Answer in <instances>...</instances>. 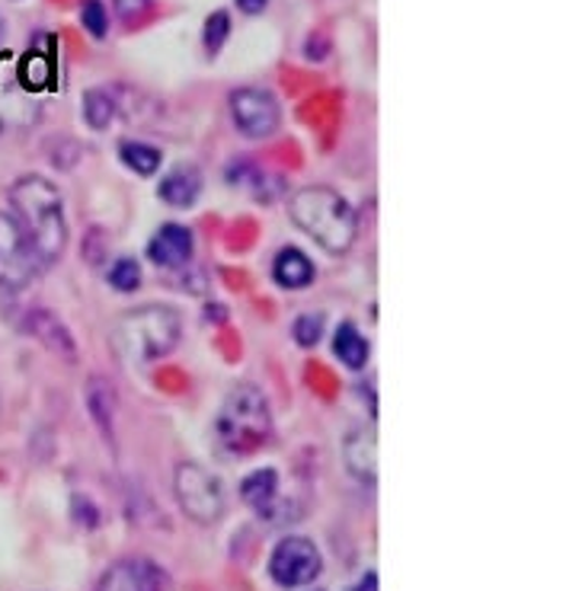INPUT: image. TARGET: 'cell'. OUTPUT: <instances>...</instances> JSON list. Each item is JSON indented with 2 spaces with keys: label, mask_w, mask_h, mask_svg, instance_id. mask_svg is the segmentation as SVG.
I'll return each mask as SVG.
<instances>
[{
  "label": "cell",
  "mask_w": 582,
  "mask_h": 591,
  "mask_svg": "<svg viewBox=\"0 0 582 591\" xmlns=\"http://www.w3.org/2000/svg\"><path fill=\"white\" fill-rule=\"evenodd\" d=\"M10 205L16 224L42 265L58 262L68 247V224L61 192L45 177H23L10 189Z\"/></svg>",
  "instance_id": "6da1fadb"
},
{
  "label": "cell",
  "mask_w": 582,
  "mask_h": 591,
  "mask_svg": "<svg viewBox=\"0 0 582 591\" xmlns=\"http://www.w3.org/2000/svg\"><path fill=\"white\" fill-rule=\"evenodd\" d=\"M289 212L294 224L327 253H346L359 234V218L352 205L327 185H307L298 195H291Z\"/></svg>",
  "instance_id": "7a4b0ae2"
},
{
  "label": "cell",
  "mask_w": 582,
  "mask_h": 591,
  "mask_svg": "<svg viewBox=\"0 0 582 591\" xmlns=\"http://www.w3.org/2000/svg\"><path fill=\"white\" fill-rule=\"evenodd\" d=\"M272 439V412L254 384H240L227 394L215 419V442L227 457H250Z\"/></svg>",
  "instance_id": "3957f363"
},
{
  "label": "cell",
  "mask_w": 582,
  "mask_h": 591,
  "mask_svg": "<svg viewBox=\"0 0 582 591\" xmlns=\"http://www.w3.org/2000/svg\"><path fill=\"white\" fill-rule=\"evenodd\" d=\"M119 336H122V345H125L135 359H142V362L170 355L182 336L180 310H174V307H167V304L135 307V310L122 314Z\"/></svg>",
  "instance_id": "277c9868"
},
{
  "label": "cell",
  "mask_w": 582,
  "mask_h": 591,
  "mask_svg": "<svg viewBox=\"0 0 582 591\" xmlns=\"http://www.w3.org/2000/svg\"><path fill=\"white\" fill-rule=\"evenodd\" d=\"M177 502H180L182 515L192 518L195 524H215L224 515V489L219 477H212L202 464H180L177 477Z\"/></svg>",
  "instance_id": "5b68a950"
},
{
  "label": "cell",
  "mask_w": 582,
  "mask_h": 591,
  "mask_svg": "<svg viewBox=\"0 0 582 591\" xmlns=\"http://www.w3.org/2000/svg\"><path fill=\"white\" fill-rule=\"evenodd\" d=\"M227 110H231L237 132L244 138H254V141L272 138L282 125L279 100L262 87H237L227 100Z\"/></svg>",
  "instance_id": "8992f818"
},
{
  "label": "cell",
  "mask_w": 582,
  "mask_h": 591,
  "mask_svg": "<svg viewBox=\"0 0 582 591\" xmlns=\"http://www.w3.org/2000/svg\"><path fill=\"white\" fill-rule=\"evenodd\" d=\"M324 569V559L314 541L307 537H286L269 556V579L279 589H301L314 582Z\"/></svg>",
  "instance_id": "52a82bcc"
},
{
  "label": "cell",
  "mask_w": 582,
  "mask_h": 591,
  "mask_svg": "<svg viewBox=\"0 0 582 591\" xmlns=\"http://www.w3.org/2000/svg\"><path fill=\"white\" fill-rule=\"evenodd\" d=\"M38 265L42 262L30 250L16 218L0 212V288H7V292L26 288L36 279Z\"/></svg>",
  "instance_id": "ba28073f"
},
{
  "label": "cell",
  "mask_w": 582,
  "mask_h": 591,
  "mask_svg": "<svg viewBox=\"0 0 582 591\" xmlns=\"http://www.w3.org/2000/svg\"><path fill=\"white\" fill-rule=\"evenodd\" d=\"M97 591H170V576L150 559H119L103 572Z\"/></svg>",
  "instance_id": "9c48e42d"
},
{
  "label": "cell",
  "mask_w": 582,
  "mask_h": 591,
  "mask_svg": "<svg viewBox=\"0 0 582 591\" xmlns=\"http://www.w3.org/2000/svg\"><path fill=\"white\" fill-rule=\"evenodd\" d=\"M343 461L356 480L374 482L378 480V435L374 429H356L343 442Z\"/></svg>",
  "instance_id": "30bf717a"
},
{
  "label": "cell",
  "mask_w": 582,
  "mask_h": 591,
  "mask_svg": "<svg viewBox=\"0 0 582 591\" xmlns=\"http://www.w3.org/2000/svg\"><path fill=\"white\" fill-rule=\"evenodd\" d=\"M240 496H244V502H247L254 512L269 518V521L286 515V512H282V499H279V470H272V467L256 470V474H250L247 480L240 482Z\"/></svg>",
  "instance_id": "8fae6325"
},
{
  "label": "cell",
  "mask_w": 582,
  "mask_h": 591,
  "mask_svg": "<svg viewBox=\"0 0 582 591\" xmlns=\"http://www.w3.org/2000/svg\"><path fill=\"white\" fill-rule=\"evenodd\" d=\"M150 262L164 265V269H180L192 259V234L180 224H167L154 234L150 247H147Z\"/></svg>",
  "instance_id": "7c38bea8"
},
{
  "label": "cell",
  "mask_w": 582,
  "mask_h": 591,
  "mask_svg": "<svg viewBox=\"0 0 582 591\" xmlns=\"http://www.w3.org/2000/svg\"><path fill=\"white\" fill-rule=\"evenodd\" d=\"M20 83L30 90V93H38V90H48L55 83V48L52 45H33L23 61H20Z\"/></svg>",
  "instance_id": "4fadbf2b"
},
{
  "label": "cell",
  "mask_w": 582,
  "mask_h": 591,
  "mask_svg": "<svg viewBox=\"0 0 582 591\" xmlns=\"http://www.w3.org/2000/svg\"><path fill=\"white\" fill-rule=\"evenodd\" d=\"M199 192H202V173H199L195 167H186V163L174 167V170L164 177V183H160V198H164L167 205H174V208L195 205Z\"/></svg>",
  "instance_id": "5bb4252c"
},
{
  "label": "cell",
  "mask_w": 582,
  "mask_h": 591,
  "mask_svg": "<svg viewBox=\"0 0 582 591\" xmlns=\"http://www.w3.org/2000/svg\"><path fill=\"white\" fill-rule=\"evenodd\" d=\"M227 180H231L234 185L250 189V192H254V198H259V202H272V198L282 192V180H279V177H272V173H266L262 167H256V163H250V160L234 163V167H231V173H227Z\"/></svg>",
  "instance_id": "9a60e30c"
},
{
  "label": "cell",
  "mask_w": 582,
  "mask_h": 591,
  "mask_svg": "<svg viewBox=\"0 0 582 591\" xmlns=\"http://www.w3.org/2000/svg\"><path fill=\"white\" fill-rule=\"evenodd\" d=\"M272 279L282 285V288H307L314 282V265L311 259L304 257L301 250H282L276 262H272Z\"/></svg>",
  "instance_id": "2e32d148"
},
{
  "label": "cell",
  "mask_w": 582,
  "mask_h": 591,
  "mask_svg": "<svg viewBox=\"0 0 582 591\" xmlns=\"http://www.w3.org/2000/svg\"><path fill=\"white\" fill-rule=\"evenodd\" d=\"M30 333H36V339L42 345H48L52 352H61L65 359H74V339L71 333L65 330V323L48 314V310H33L30 314Z\"/></svg>",
  "instance_id": "e0dca14e"
},
{
  "label": "cell",
  "mask_w": 582,
  "mask_h": 591,
  "mask_svg": "<svg viewBox=\"0 0 582 591\" xmlns=\"http://www.w3.org/2000/svg\"><path fill=\"white\" fill-rule=\"evenodd\" d=\"M87 409L97 419V425L110 435L112 412H115V387H112L107 377H100V374H93L87 380Z\"/></svg>",
  "instance_id": "ac0fdd59"
},
{
  "label": "cell",
  "mask_w": 582,
  "mask_h": 591,
  "mask_svg": "<svg viewBox=\"0 0 582 591\" xmlns=\"http://www.w3.org/2000/svg\"><path fill=\"white\" fill-rule=\"evenodd\" d=\"M333 352L349 368H365V362H368V342L352 323H339L336 339H333Z\"/></svg>",
  "instance_id": "d6986e66"
},
{
  "label": "cell",
  "mask_w": 582,
  "mask_h": 591,
  "mask_svg": "<svg viewBox=\"0 0 582 591\" xmlns=\"http://www.w3.org/2000/svg\"><path fill=\"white\" fill-rule=\"evenodd\" d=\"M119 160L135 170L138 177H154L157 167H160V150L154 145H145V141H122L119 145Z\"/></svg>",
  "instance_id": "ffe728a7"
},
{
  "label": "cell",
  "mask_w": 582,
  "mask_h": 591,
  "mask_svg": "<svg viewBox=\"0 0 582 591\" xmlns=\"http://www.w3.org/2000/svg\"><path fill=\"white\" fill-rule=\"evenodd\" d=\"M83 118H87V125H90L93 132L110 128V122L115 118V100H112L110 90L93 87V90L83 93Z\"/></svg>",
  "instance_id": "44dd1931"
},
{
  "label": "cell",
  "mask_w": 582,
  "mask_h": 591,
  "mask_svg": "<svg viewBox=\"0 0 582 591\" xmlns=\"http://www.w3.org/2000/svg\"><path fill=\"white\" fill-rule=\"evenodd\" d=\"M227 36H231V13H227V10H215V13L205 20V30H202L205 55H209V58H219Z\"/></svg>",
  "instance_id": "7402d4cb"
},
{
  "label": "cell",
  "mask_w": 582,
  "mask_h": 591,
  "mask_svg": "<svg viewBox=\"0 0 582 591\" xmlns=\"http://www.w3.org/2000/svg\"><path fill=\"white\" fill-rule=\"evenodd\" d=\"M80 26L93 38H107L110 33V10L103 0H83L80 3Z\"/></svg>",
  "instance_id": "603a6c76"
},
{
  "label": "cell",
  "mask_w": 582,
  "mask_h": 591,
  "mask_svg": "<svg viewBox=\"0 0 582 591\" xmlns=\"http://www.w3.org/2000/svg\"><path fill=\"white\" fill-rule=\"evenodd\" d=\"M110 282L112 288H119V292H135V288L142 285V269H138V262H135V259H119V262L112 265Z\"/></svg>",
  "instance_id": "cb8c5ba5"
},
{
  "label": "cell",
  "mask_w": 582,
  "mask_h": 591,
  "mask_svg": "<svg viewBox=\"0 0 582 591\" xmlns=\"http://www.w3.org/2000/svg\"><path fill=\"white\" fill-rule=\"evenodd\" d=\"M321 336H324V317H321V314H304V317H298V323H294V342H298V345L311 349V345L321 342Z\"/></svg>",
  "instance_id": "d4e9b609"
},
{
  "label": "cell",
  "mask_w": 582,
  "mask_h": 591,
  "mask_svg": "<svg viewBox=\"0 0 582 591\" xmlns=\"http://www.w3.org/2000/svg\"><path fill=\"white\" fill-rule=\"evenodd\" d=\"M112 3H115V13H119V16L132 20V16H142V13H145L150 0H112Z\"/></svg>",
  "instance_id": "484cf974"
},
{
  "label": "cell",
  "mask_w": 582,
  "mask_h": 591,
  "mask_svg": "<svg viewBox=\"0 0 582 591\" xmlns=\"http://www.w3.org/2000/svg\"><path fill=\"white\" fill-rule=\"evenodd\" d=\"M237 3V10L244 13V16H259L266 7H269V0H234Z\"/></svg>",
  "instance_id": "4316f807"
},
{
  "label": "cell",
  "mask_w": 582,
  "mask_h": 591,
  "mask_svg": "<svg viewBox=\"0 0 582 591\" xmlns=\"http://www.w3.org/2000/svg\"><path fill=\"white\" fill-rule=\"evenodd\" d=\"M346 591H378V576H374V572H368V576H362L352 589H346Z\"/></svg>",
  "instance_id": "83f0119b"
},
{
  "label": "cell",
  "mask_w": 582,
  "mask_h": 591,
  "mask_svg": "<svg viewBox=\"0 0 582 591\" xmlns=\"http://www.w3.org/2000/svg\"><path fill=\"white\" fill-rule=\"evenodd\" d=\"M3 30H7V26H3V16H0V42H3Z\"/></svg>",
  "instance_id": "f1b7e54d"
}]
</instances>
